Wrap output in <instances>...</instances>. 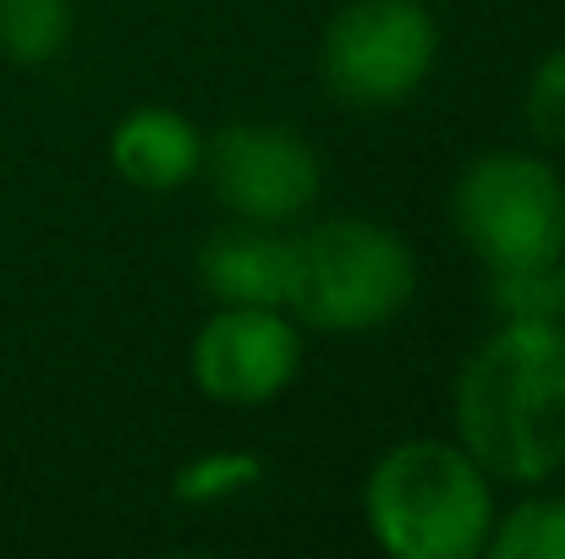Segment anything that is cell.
Instances as JSON below:
<instances>
[{"instance_id":"obj_6","label":"cell","mask_w":565,"mask_h":559,"mask_svg":"<svg viewBox=\"0 0 565 559\" xmlns=\"http://www.w3.org/2000/svg\"><path fill=\"white\" fill-rule=\"evenodd\" d=\"M203 171L214 197L231 208V219L247 225H297L319 192H324V165L319 149L275 121H231L203 143Z\"/></svg>"},{"instance_id":"obj_5","label":"cell","mask_w":565,"mask_h":559,"mask_svg":"<svg viewBox=\"0 0 565 559\" xmlns=\"http://www.w3.org/2000/svg\"><path fill=\"white\" fill-rule=\"evenodd\" d=\"M439 61V17L428 0H347L324 39L319 72L324 88L358 110L406 105Z\"/></svg>"},{"instance_id":"obj_8","label":"cell","mask_w":565,"mask_h":559,"mask_svg":"<svg viewBox=\"0 0 565 559\" xmlns=\"http://www.w3.org/2000/svg\"><path fill=\"white\" fill-rule=\"evenodd\" d=\"M198 286L214 308H286L291 236L275 225H225L198 247Z\"/></svg>"},{"instance_id":"obj_2","label":"cell","mask_w":565,"mask_h":559,"mask_svg":"<svg viewBox=\"0 0 565 559\" xmlns=\"http://www.w3.org/2000/svg\"><path fill=\"white\" fill-rule=\"evenodd\" d=\"M494 516V477L456 439H401L363 483V522L395 559L489 555Z\"/></svg>"},{"instance_id":"obj_7","label":"cell","mask_w":565,"mask_h":559,"mask_svg":"<svg viewBox=\"0 0 565 559\" xmlns=\"http://www.w3.org/2000/svg\"><path fill=\"white\" fill-rule=\"evenodd\" d=\"M188 368L214 406H269L302 373V330L286 308H214L192 335Z\"/></svg>"},{"instance_id":"obj_11","label":"cell","mask_w":565,"mask_h":559,"mask_svg":"<svg viewBox=\"0 0 565 559\" xmlns=\"http://www.w3.org/2000/svg\"><path fill=\"white\" fill-rule=\"evenodd\" d=\"M489 559H565V494L533 488L522 505L494 516Z\"/></svg>"},{"instance_id":"obj_10","label":"cell","mask_w":565,"mask_h":559,"mask_svg":"<svg viewBox=\"0 0 565 559\" xmlns=\"http://www.w3.org/2000/svg\"><path fill=\"white\" fill-rule=\"evenodd\" d=\"M72 0H0V55L11 66H50L72 44Z\"/></svg>"},{"instance_id":"obj_14","label":"cell","mask_w":565,"mask_h":559,"mask_svg":"<svg viewBox=\"0 0 565 559\" xmlns=\"http://www.w3.org/2000/svg\"><path fill=\"white\" fill-rule=\"evenodd\" d=\"M522 116L544 149H565V44L533 66L527 94H522Z\"/></svg>"},{"instance_id":"obj_9","label":"cell","mask_w":565,"mask_h":559,"mask_svg":"<svg viewBox=\"0 0 565 559\" xmlns=\"http://www.w3.org/2000/svg\"><path fill=\"white\" fill-rule=\"evenodd\" d=\"M203 132L188 110L171 105H138L110 132V165L138 192H177L203 176Z\"/></svg>"},{"instance_id":"obj_3","label":"cell","mask_w":565,"mask_h":559,"mask_svg":"<svg viewBox=\"0 0 565 559\" xmlns=\"http://www.w3.org/2000/svg\"><path fill=\"white\" fill-rule=\"evenodd\" d=\"M417 297V252L401 230L330 214L291 236V291L286 313L319 335H369L406 313Z\"/></svg>"},{"instance_id":"obj_4","label":"cell","mask_w":565,"mask_h":559,"mask_svg":"<svg viewBox=\"0 0 565 559\" xmlns=\"http://www.w3.org/2000/svg\"><path fill=\"white\" fill-rule=\"evenodd\" d=\"M450 225L483 258V269L561 264L565 176L527 149H489L461 165L450 186Z\"/></svg>"},{"instance_id":"obj_12","label":"cell","mask_w":565,"mask_h":559,"mask_svg":"<svg viewBox=\"0 0 565 559\" xmlns=\"http://www.w3.org/2000/svg\"><path fill=\"white\" fill-rule=\"evenodd\" d=\"M258 483H264V461L253 450H203V455H192V461L177 466L171 499L203 510V505H225L236 494H253Z\"/></svg>"},{"instance_id":"obj_13","label":"cell","mask_w":565,"mask_h":559,"mask_svg":"<svg viewBox=\"0 0 565 559\" xmlns=\"http://www.w3.org/2000/svg\"><path fill=\"white\" fill-rule=\"evenodd\" d=\"M489 308H494V324H544V319H561L555 264L489 269Z\"/></svg>"},{"instance_id":"obj_15","label":"cell","mask_w":565,"mask_h":559,"mask_svg":"<svg viewBox=\"0 0 565 559\" xmlns=\"http://www.w3.org/2000/svg\"><path fill=\"white\" fill-rule=\"evenodd\" d=\"M555 286H561V324H565V252H561V264H555Z\"/></svg>"},{"instance_id":"obj_1","label":"cell","mask_w":565,"mask_h":559,"mask_svg":"<svg viewBox=\"0 0 565 559\" xmlns=\"http://www.w3.org/2000/svg\"><path fill=\"white\" fill-rule=\"evenodd\" d=\"M456 444L511 488L565 472V324H494L450 384Z\"/></svg>"}]
</instances>
